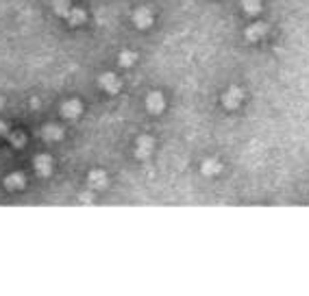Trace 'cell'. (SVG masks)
<instances>
[{
    "instance_id": "cell-1",
    "label": "cell",
    "mask_w": 309,
    "mask_h": 296,
    "mask_svg": "<svg viewBox=\"0 0 309 296\" xmlns=\"http://www.w3.org/2000/svg\"><path fill=\"white\" fill-rule=\"evenodd\" d=\"M33 166H35V172L39 176H48L52 172V157L50 155H39Z\"/></svg>"
},
{
    "instance_id": "cell-2",
    "label": "cell",
    "mask_w": 309,
    "mask_h": 296,
    "mask_svg": "<svg viewBox=\"0 0 309 296\" xmlns=\"http://www.w3.org/2000/svg\"><path fill=\"white\" fill-rule=\"evenodd\" d=\"M133 22L137 24V29H148L153 24V13H150V9H137L133 13Z\"/></svg>"
},
{
    "instance_id": "cell-3",
    "label": "cell",
    "mask_w": 309,
    "mask_h": 296,
    "mask_svg": "<svg viewBox=\"0 0 309 296\" xmlns=\"http://www.w3.org/2000/svg\"><path fill=\"white\" fill-rule=\"evenodd\" d=\"M100 87L105 91H109V94H118V91H120V78H116V74H102Z\"/></svg>"
},
{
    "instance_id": "cell-4",
    "label": "cell",
    "mask_w": 309,
    "mask_h": 296,
    "mask_svg": "<svg viewBox=\"0 0 309 296\" xmlns=\"http://www.w3.org/2000/svg\"><path fill=\"white\" fill-rule=\"evenodd\" d=\"M163 96L159 94V91H153V94H148V98H146V107H148V111L150 114H161L163 111Z\"/></svg>"
},
{
    "instance_id": "cell-5",
    "label": "cell",
    "mask_w": 309,
    "mask_h": 296,
    "mask_svg": "<svg viewBox=\"0 0 309 296\" xmlns=\"http://www.w3.org/2000/svg\"><path fill=\"white\" fill-rule=\"evenodd\" d=\"M222 103H225V107L235 109V107H238V105L242 103V89H240V87H231L225 96H222Z\"/></svg>"
},
{
    "instance_id": "cell-6",
    "label": "cell",
    "mask_w": 309,
    "mask_h": 296,
    "mask_svg": "<svg viewBox=\"0 0 309 296\" xmlns=\"http://www.w3.org/2000/svg\"><path fill=\"white\" fill-rule=\"evenodd\" d=\"M83 111L81 101H68L63 105V116L65 118H78V114Z\"/></svg>"
},
{
    "instance_id": "cell-7",
    "label": "cell",
    "mask_w": 309,
    "mask_h": 296,
    "mask_svg": "<svg viewBox=\"0 0 309 296\" xmlns=\"http://www.w3.org/2000/svg\"><path fill=\"white\" fill-rule=\"evenodd\" d=\"M153 150V140L150 137H140L137 140V157H148Z\"/></svg>"
},
{
    "instance_id": "cell-8",
    "label": "cell",
    "mask_w": 309,
    "mask_h": 296,
    "mask_svg": "<svg viewBox=\"0 0 309 296\" xmlns=\"http://www.w3.org/2000/svg\"><path fill=\"white\" fill-rule=\"evenodd\" d=\"M105 183H107V176H105L102 170H94V172L89 174V185L94 187V189L105 187Z\"/></svg>"
},
{
    "instance_id": "cell-9",
    "label": "cell",
    "mask_w": 309,
    "mask_h": 296,
    "mask_svg": "<svg viewBox=\"0 0 309 296\" xmlns=\"http://www.w3.org/2000/svg\"><path fill=\"white\" fill-rule=\"evenodd\" d=\"M65 18H68V24L78 26V24H83V22H85V18H87V16H85V11H83V9H70V13H68Z\"/></svg>"
},
{
    "instance_id": "cell-10",
    "label": "cell",
    "mask_w": 309,
    "mask_h": 296,
    "mask_svg": "<svg viewBox=\"0 0 309 296\" xmlns=\"http://www.w3.org/2000/svg\"><path fill=\"white\" fill-rule=\"evenodd\" d=\"M5 185H7V189H20V187H24V176L22 174H9L5 179Z\"/></svg>"
},
{
    "instance_id": "cell-11",
    "label": "cell",
    "mask_w": 309,
    "mask_h": 296,
    "mask_svg": "<svg viewBox=\"0 0 309 296\" xmlns=\"http://www.w3.org/2000/svg\"><path fill=\"white\" fill-rule=\"evenodd\" d=\"M266 31H268V26H266V24H253L251 29L246 31V37L251 39V42H255V39H257V37H261V35H264Z\"/></svg>"
},
{
    "instance_id": "cell-12",
    "label": "cell",
    "mask_w": 309,
    "mask_h": 296,
    "mask_svg": "<svg viewBox=\"0 0 309 296\" xmlns=\"http://www.w3.org/2000/svg\"><path fill=\"white\" fill-rule=\"evenodd\" d=\"M63 137V131L59 127H46L44 129V140H61Z\"/></svg>"
},
{
    "instance_id": "cell-13",
    "label": "cell",
    "mask_w": 309,
    "mask_h": 296,
    "mask_svg": "<svg viewBox=\"0 0 309 296\" xmlns=\"http://www.w3.org/2000/svg\"><path fill=\"white\" fill-rule=\"evenodd\" d=\"M135 59H137L135 52H127V50H124V52H120V57H118V61H120V65H124V68H129V65L133 63Z\"/></svg>"
},
{
    "instance_id": "cell-14",
    "label": "cell",
    "mask_w": 309,
    "mask_h": 296,
    "mask_svg": "<svg viewBox=\"0 0 309 296\" xmlns=\"http://www.w3.org/2000/svg\"><path fill=\"white\" fill-rule=\"evenodd\" d=\"M242 7L246 9V13H257L261 9V0H242Z\"/></svg>"
},
{
    "instance_id": "cell-15",
    "label": "cell",
    "mask_w": 309,
    "mask_h": 296,
    "mask_svg": "<svg viewBox=\"0 0 309 296\" xmlns=\"http://www.w3.org/2000/svg\"><path fill=\"white\" fill-rule=\"evenodd\" d=\"M55 11L59 16H68L70 13V0H55Z\"/></svg>"
},
{
    "instance_id": "cell-16",
    "label": "cell",
    "mask_w": 309,
    "mask_h": 296,
    "mask_svg": "<svg viewBox=\"0 0 309 296\" xmlns=\"http://www.w3.org/2000/svg\"><path fill=\"white\" fill-rule=\"evenodd\" d=\"M202 172L205 174H218L220 172V163L218 161H205L202 163Z\"/></svg>"
},
{
    "instance_id": "cell-17",
    "label": "cell",
    "mask_w": 309,
    "mask_h": 296,
    "mask_svg": "<svg viewBox=\"0 0 309 296\" xmlns=\"http://www.w3.org/2000/svg\"><path fill=\"white\" fill-rule=\"evenodd\" d=\"M9 140L16 144V146H22V144H24V135H22V133H11Z\"/></svg>"
},
{
    "instance_id": "cell-18",
    "label": "cell",
    "mask_w": 309,
    "mask_h": 296,
    "mask_svg": "<svg viewBox=\"0 0 309 296\" xmlns=\"http://www.w3.org/2000/svg\"><path fill=\"white\" fill-rule=\"evenodd\" d=\"M0 135H7V124L0 122Z\"/></svg>"
}]
</instances>
